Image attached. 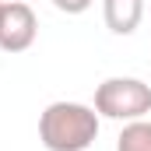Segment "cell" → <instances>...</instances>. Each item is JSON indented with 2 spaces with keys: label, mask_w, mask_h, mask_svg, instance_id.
Listing matches in <instances>:
<instances>
[{
  "label": "cell",
  "mask_w": 151,
  "mask_h": 151,
  "mask_svg": "<svg viewBox=\"0 0 151 151\" xmlns=\"http://www.w3.org/2000/svg\"><path fill=\"white\" fill-rule=\"evenodd\" d=\"M91 4H95V0H53V7L63 11V14H84Z\"/></svg>",
  "instance_id": "cell-6"
},
{
  "label": "cell",
  "mask_w": 151,
  "mask_h": 151,
  "mask_svg": "<svg viewBox=\"0 0 151 151\" xmlns=\"http://www.w3.org/2000/svg\"><path fill=\"white\" fill-rule=\"evenodd\" d=\"M0 7H4V4H0Z\"/></svg>",
  "instance_id": "cell-7"
},
{
  "label": "cell",
  "mask_w": 151,
  "mask_h": 151,
  "mask_svg": "<svg viewBox=\"0 0 151 151\" xmlns=\"http://www.w3.org/2000/svg\"><path fill=\"white\" fill-rule=\"evenodd\" d=\"M99 137V113L84 102H49L39 116V141L46 151H88Z\"/></svg>",
  "instance_id": "cell-1"
},
{
  "label": "cell",
  "mask_w": 151,
  "mask_h": 151,
  "mask_svg": "<svg viewBox=\"0 0 151 151\" xmlns=\"http://www.w3.org/2000/svg\"><path fill=\"white\" fill-rule=\"evenodd\" d=\"M95 113L119 123L144 119L151 113V84L141 77H106L95 88Z\"/></svg>",
  "instance_id": "cell-2"
},
{
  "label": "cell",
  "mask_w": 151,
  "mask_h": 151,
  "mask_svg": "<svg viewBox=\"0 0 151 151\" xmlns=\"http://www.w3.org/2000/svg\"><path fill=\"white\" fill-rule=\"evenodd\" d=\"M116 151H151V123L148 119L123 123V130L116 137Z\"/></svg>",
  "instance_id": "cell-5"
},
{
  "label": "cell",
  "mask_w": 151,
  "mask_h": 151,
  "mask_svg": "<svg viewBox=\"0 0 151 151\" xmlns=\"http://www.w3.org/2000/svg\"><path fill=\"white\" fill-rule=\"evenodd\" d=\"M39 35V18L25 0H11L0 7V49L25 53Z\"/></svg>",
  "instance_id": "cell-3"
},
{
  "label": "cell",
  "mask_w": 151,
  "mask_h": 151,
  "mask_svg": "<svg viewBox=\"0 0 151 151\" xmlns=\"http://www.w3.org/2000/svg\"><path fill=\"white\" fill-rule=\"evenodd\" d=\"M102 18L113 35H134L144 18V0H102Z\"/></svg>",
  "instance_id": "cell-4"
}]
</instances>
